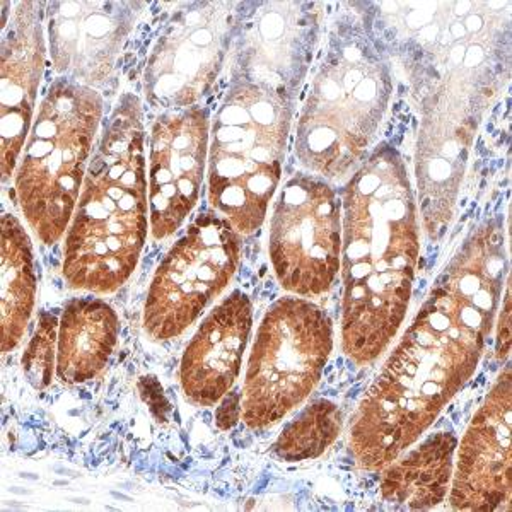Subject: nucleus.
Here are the masks:
<instances>
[{
    "label": "nucleus",
    "mask_w": 512,
    "mask_h": 512,
    "mask_svg": "<svg viewBox=\"0 0 512 512\" xmlns=\"http://www.w3.org/2000/svg\"><path fill=\"white\" fill-rule=\"evenodd\" d=\"M333 349L332 321L301 297L268 309L251 349L243 420L250 429L277 424L311 395Z\"/></svg>",
    "instance_id": "nucleus-7"
},
{
    "label": "nucleus",
    "mask_w": 512,
    "mask_h": 512,
    "mask_svg": "<svg viewBox=\"0 0 512 512\" xmlns=\"http://www.w3.org/2000/svg\"><path fill=\"white\" fill-rule=\"evenodd\" d=\"M251 303L233 292L198 328L181 359L180 381L195 407H212L233 388L251 332Z\"/></svg>",
    "instance_id": "nucleus-15"
},
{
    "label": "nucleus",
    "mask_w": 512,
    "mask_h": 512,
    "mask_svg": "<svg viewBox=\"0 0 512 512\" xmlns=\"http://www.w3.org/2000/svg\"><path fill=\"white\" fill-rule=\"evenodd\" d=\"M340 431L342 414L337 405L320 400L284 427L274 444V453L287 463L315 460L335 443Z\"/></svg>",
    "instance_id": "nucleus-20"
},
{
    "label": "nucleus",
    "mask_w": 512,
    "mask_h": 512,
    "mask_svg": "<svg viewBox=\"0 0 512 512\" xmlns=\"http://www.w3.org/2000/svg\"><path fill=\"white\" fill-rule=\"evenodd\" d=\"M241 395L239 393H231L227 396L226 400L222 402L221 407L217 410V425L221 427L222 431L231 429L239 419V412H241V405H239Z\"/></svg>",
    "instance_id": "nucleus-22"
},
{
    "label": "nucleus",
    "mask_w": 512,
    "mask_h": 512,
    "mask_svg": "<svg viewBox=\"0 0 512 512\" xmlns=\"http://www.w3.org/2000/svg\"><path fill=\"white\" fill-rule=\"evenodd\" d=\"M332 40L297 123L296 156L325 178H342L367 159L391 93L390 72L359 31Z\"/></svg>",
    "instance_id": "nucleus-5"
},
{
    "label": "nucleus",
    "mask_w": 512,
    "mask_h": 512,
    "mask_svg": "<svg viewBox=\"0 0 512 512\" xmlns=\"http://www.w3.org/2000/svg\"><path fill=\"white\" fill-rule=\"evenodd\" d=\"M241 245L234 227L214 214H200L159 265L144 308V330L169 340L204 313L239 265Z\"/></svg>",
    "instance_id": "nucleus-8"
},
{
    "label": "nucleus",
    "mask_w": 512,
    "mask_h": 512,
    "mask_svg": "<svg viewBox=\"0 0 512 512\" xmlns=\"http://www.w3.org/2000/svg\"><path fill=\"white\" fill-rule=\"evenodd\" d=\"M504 321L501 320V332H499V344H497V352L499 357H506L507 352L511 349V292L507 287L506 299H504V311H502Z\"/></svg>",
    "instance_id": "nucleus-23"
},
{
    "label": "nucleus",
    "mask_w": 512,
    "mask_h": 512,
    "mask_svg": "<svg viewBox=\"0 0 512 512\" xmlns=\"http://www.w3.org/2000/svg\"><path fill=\"white\" fill-rule=\"evenodd\" d=\"M57 342H59L57 321L53 316L45 315L23 357L24 373L38 390H43L52 383L53 366H55L53 359L57 354L55 352Z\"/></svg>",
    "instance_id": "nucleus-21"
},
{
    "label": "nucleus",
    "mask_w": 512,
    "mask_h": 512,
    "mask_svg": "<svg viewBox=\"0 0 512 512\" xmlns=\"http://www.w3.org/2000/svg\"><path fill=\"white\" fill-rule=\"evenodd\" d=\"M291 94L241 79L229 89L210 127L209 202L239 234L267 217L286 158Z\"/></svg>",
    "instance_id": "nucleus-4"
},
{
    "label": "nucleus",
    "mask_w": 512,
    "mask_h": 512,
    "mask_svg": "<svg viewBox=\"0 0 512 512\" xmlns=\"http://www.w3.org/2000/svg\"><path fill=\"white\" fill-rule=\"evenodd\" d=\"M130 2H52L48 41L53 67L67 81L93 86L105 81L134 23Z\"/></svg>",
    "instance_id": "nucleus-13"
},
{
    "label": "nucleus",
    "mask_w": 512,
    "mask_h": 512,
    "mask_svg": "<svg viewBox=\"0 0 512 512\" xmlns=\"http://www.w3.org/2000/svg\"><path fill=\"white\" fill-rule=\"evenodd\" d=\"M342 219V347L364 366L402 326L419 258L414 190L393 147H378L355 171Z\"/></svg>",
    "instance_id": "nucleus-2"
},
{
    "label": "nucleus",
    "mask_w": 512,
    "mask_h": 512,
    "mask_svg": "<svg viewBox=\"0 0 512 512\" xmlns=\"http://www.w3.org/2000/svg\"><path fill=\"white\" fill-rule=\"evenodd\" d=\"M2 352L18 347L35 309L36 274L30 236L11 214L2 216Z\"/></svg>",
    "instance_id": "nucleus-19"
},
{
    "label": "nucleus",
    "mask_w": 512,
    "mask_h": 512,
    "mask_svg": "<svg viewBox=\"0 0 512 512\" xmlns=\"http://www.w3.org/2000/svg\"><path fill=\"white\" fill-rule=\"evenodd\" d=\"M103 117L93 88L60 79L41 101L14 173L19 207L43 245L69 229Z\"/></svg>",
    "instance_id": "nucleus-6"
},
{
    "label": "nucleus",
    "mask_w": 512,
    "mask_h": 512,
    "mask_svg": "<svg viewBox=\"0 0 512 512\" xmlns=\"http://www.w3.org/2000/svg\"><path fill=\"white\" fill-rule=\"evenodd\" d=\"M256 21L241 30L243 79L265 82L275 89L296 88L316 40L315 4L272 2L265 4ZM291 94V93H289Z\"/></svg>",
    "instance_id": "nucleus-16"
},
{
    "label": "nucleus",
    "mask_w": 512,
    "mask_h": 512,
    "mask_svg": "<svg viewBox=\"0 0 512 512\" xmlns=\"http://www.w3.org/2000/svg\"><path fill=\"white\" fill-rule=\"evenodd\" d=\"M454 449L456 437L451 432H439L402 460L393 461L386 466L381 483L384 499L408 509L437 506L448 494Z\"/></svg>",
    "instance_id": "nucleus-18"
},
{
    "label": "nucleus",
    "mask_w": 512,
    "mask_h": 512,
    "mask_svg": "<svg viewBox=\"0 0 512 512\" xmlns=\"http://www.w3.org/2000/svg\"><path fill=\"white\" fill-rule=\"evenodd\" d=\"M139 99L125 94L106 123L67 229L64 279L77 291L111 294L130 279L151 222Z\"/></svg>",
    "instance_id": "nucleus-3"
},
{
    "label": "nucleus",
    "mask_w": 512,
    "mask_h": 512,
    "mask_svg": "<svg viewBox=\"0 0 512 512\" xmlns=\"http://www.w3.org/2000/svg\"><path fill=\"white\" fill-rule=\"evenodd\" d=\"M511 419V369L506 367L461 441L451 489L454 509L511 511Z\"/></svg>",
    "instance_id": "nucleus-12"
},
{
    "label": "nucleus",
    "mask_w": 512,
    "mask_h": 512,
    "mask_svg": "<svg viewBox=\"0 0 512 512\" xmlns=\"http://www.w3.org/2000/svg\"><path fill=\"white\" fill-rule=\"evenodd\" d=\"M176 12L147 60L146 96L154 106L187 110L209 94L236 24L233 4L192 2Z\"/></svg>",
    "instance_id": "nucleus-10"
},
{
    "label": "nucleus",
    "mask_w": 512,
    "mask_h": 512,
    "mask_svg": "<svg viewBox=\"0 0 512 512\" xmlns=\"http://www.w3.org/2000/svg\"><path fill=\"white\" fill-rule=\"evenodd\" d=\"M41 4L16 2L2 31V101H0V164L2 180L16 173L28 140L36 96L45 70V36L41 28Z\"/></svg>",
    "instance_id": "nucleus-14"
},
{
    "label": "nucleus",
    "mask_w": 512,
    "mask_h": 512,
    "mask_svg": "<svg viewBox=\"0 0 512 512\" xmlns=\"http://www.w3.org/2000/svg\"><path fill=\"white\" fill-rule=\"evenodd\" d=\"M120 321L105 301H74L65 309L57 342V376L67 384L96 378L110 359Z\"/></svg>",
    "instance_id": "nucleus-17"
},
{
    "label": "nucleus",
    "mask_w": 512,
    "mask_h": 512,
    "mask_svg": "<svg viewBox=\"0 0 512 512\" xmlns=\"http://www.w3.org/2000/svg\"><path fill=\"white\" fill-rule=\"evenodd\" d=\"M494 221L466 239L367 391L349 432L355 463L383 470L414 446L477 369L506 274Z\"/></svg>",
    "instance_id": "nucleus-1"
},
{
    "label": "nucleus",
    "mask_w": 512,
    "mask_h": 512,
    "mask_svg": "<svg viewBox=\"0 0 512 512\" xmlns=\"http://www.w3.org/2000/svg\"><path fill=\"white\" fill-rule=\"evenodd\" d=\"M209 110L169 111L154 123L149 156V222L168 239L197 205L209 163Z\"/></svg>",
    "instance_id": "nucleus-11"
},
{
    "label": "nucleus",
    "mask_w": 512,
    "mask_h": 512,
    "mask_svg": "<svg viewBox=\"0 0 512 512\" xmlns=\"http://www.w3.org/2000/svg\"><path fill=\"white\" fill-rule=\"evenodd\" d=\"M268 253L280 286L296 296H320L342 260V202L325 181H287L270 219Z\"/></svg>",
    "instance_id": "nucleus-9"
}]
</instances>
